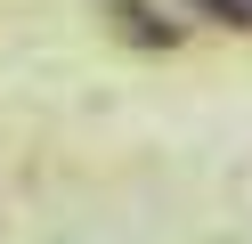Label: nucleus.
Listing matches in <instances>:
<instances>
[{
	"label": "nucleus",
	"instance_id": "1",
	"mask_svg": "<svg viewBox=\"0 0 252 244\" xmlns=\"http://www.w3.org/2000/svg\"><path fill=\"white\" fill-rule=\"evenodd\" d=\"M195 8H212L220 25H252V0H195Z\"/></svg>",
	"mask_w": 252,
	"mask_h": 244
}]
</instances>
